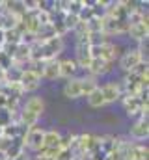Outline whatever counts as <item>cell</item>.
<instances>
[{
    "mask_svg": "<svg viewBox=\"0 0 149 160\" xmlns=\"http://www.w3.org/2000/svg\"><path fill=\"white\" fill-rule=\"evenodd\" d=\"M24 140L23 138H15V140H11V143L8 145V149L2 153L4 155V158H17V157H21V155H24Z\"/></svg>",
    "mask_w": 149,
    "mask_h": 160,
    "instance_id": "30bf717a",
    "label": "cell"
},
{
    "mask_svg": "<svg viewBox=\"0 0 149 160\" xmlns=\"http://www.w3.org/2000/svg\"><path fill=\"white\" fill-rule=\"evenodd\" d=\"M0 93L4 95V97H8L9 101H17L19 102V99H21V95H23V89H21V86L19 84H0Z\"/></svg>",
    "mask_w": 149,
    "mask_h": 160,
    "instance_id": "4fadbf2b",
    "label": "cell"
},
{
    "mask_svg": "<svg viewBox=\"0 0 149 160\" xmlns=\"http://www.w3.org/2000/svg\"><path fill=\"white\" fill-rule=\"evenodd\" d=\"M24 110H28V112H32V114H36V116L41 118V114H43V110H45V102H43L39 97H32V99L26 101Z\"/></svg>",
    "mask_w": 149,
    "mask_h": 160,
    "instance_id": "d6986e66",
    "label": "cell"
},
{
    "mask_svg": "<svg viewBox=\"0 0 149 160\" xmlns=\"http://www.w3.org/2000/svg\"><path fill=\"white\" fill-rule=\"evenodd\" d=\"M73 160H86V157H82V155H74Z\"/></svg>",
    "mask_w": 149,
    "mask_h": 160,
    "instance_id": "4dcf8cb0",
    "label": "cell"
},
{
    "mask_svg": "<svg viewBox=\"0 0 149 160\" xmlns=\"http://www.w3.org/2000/svg\"><path fill=\"white\" fill-rule=\"evenodd\" d=\"M86 28H88V34L103 32V21H99V19H90V21L86 22Z\"/></svg>",
    "mask_w": 149,
    "mask_h": 160,
    "instance_id": "cb8c5ba5",
    "label": "cell"
},
{
    "mask_svg": "<svg viewBox=\"0 0 149 160\" xmlns=\"http://www.w3.org/2000/svg\"><path fill=\"white\" fill-rule=\"evenodd\" d=\"M82 8H84V2H82V0H67V9H65V13H71V15H76V17H78V13L82 11Z\"/></svg>",
    "mask_w": 149,
    "mask_h": 160,
    "instance_id": "603a6c76",
    "label": "cell"
},
{
    "mask_svg": "<svg viewBox=\"0 0 149 160\" xmlns=\"http://www.w3.org/2000/svg\"><path fill=\"white\" fill-rule=\"evenodd\" d=\"M4 160H28L26 155H21V157H17V158H4Z\"/></svg>",
    "mask_w": 149,
    "mask_h": 160,
    "instance_id": "f1b7e54d",
    "label": "cell"
},
{
    "mask_svg": "<svg viewBox=\"0 0 149 160\" xmlns=\"http://www.w3.org/2000/svg\"><path fill=\"white\" fill-rule=\"evenodd\" d=\"M41 78H47V80L60 78V62H58V60L45 62V63H43V73H41Z\"/></svg>",
    "mask_w": 149,
    "mask_h": 160,
    "instance_id": "7c38bea8",
    "label": "cell"
},
{
    "mask_svg": "<svg viewBox=\"0 0 149 160\" xmlns=\"http://www.w3.org/2000/svg\"><path fill=\"white\" fill-rule=\"evenodd\" d=\"M52 38H56V32L52 30L50 24H43V26H39V30L36 32V39L37 41H49V39H52Z\"/></svg>",
    "mask_w": 149,
    "mask_h": 160,
    "instance_id": "44dd1931",
    "label": "cell"
},
{
    "mask_svg": "<svg viewBox=\"0 0 149 160\" xmlns=\"http://www.w3.org/2000/svg\"><path fill=\"white\" fill-rule=\"evenodd\" d=\"M39 84H41V77H39V75H36L34 71H23L21 80H19V86H21L23 93L37 89V88H39Z\"/></svg>",
    "mask_w": 149,
    "mask_h": 160,
    "instance_id": "8992f818",
    "label": "cell"
},
{
    "mask_svg": "<svg viewBox=\"0 0 149 160\" xmlns=\"http://www.w3.org/2000/svg\"><path fill=\"white\" fill-rule=\"evenodd\" d=\"M0 160H4V158H0Z\"/></svg>",
    "mask_w": 149,
    "mask_h": 160,
    "instance_id": "836d02e7",
    "label": "cell"
},
{
    "mask_svg": "<svg viewBox=\"0 0 149 160\" xmlns=\"http://www.w3.org/2000/svg\"><path fill=\"white\" fill-rule=\"evenodd\" d=\"M97 136L93 134H82V136H76V155H82L88 158V155L91 153V149L95 147L97 143Z\"/></svg>",
    "mask_w": 149,
    "mask_h": 160,
    "instance_id": "277c9868",
    "label": "cell"
},
{
    "mask_svg": "<svg viewBox=\"0 0 149 160\" xmlns=\"http://www.w3.org/2000/svg\"><path fill=\"white\" fill-rule=\"evenodd\" d=\"M76 71H78V65H76L74 60H64V62H60V77L71 80Z\"/></svg>",
    "mask_w": 149,
    "mask_h": 160,
    "instance_id": "ac0fdd59",
    "label": "cell"
},
{
    "mask_svg": "<svg viewBox=\"0 0 149 160\" xmlns=\"http://www.w3.org/2000/svg\"><path fill=\"white\" fill-rule=\"evenodd\" d=\"M99 89H101V95L105 99V104L106 102H116L117 99H121V86L116 84V82H108V84L101 86Z\"/></svg>",
    "mask_w": 149,
    "mask_h": 160,
    "instance_id": "9c48e42d",
    "label": "cell"
},
{
    "mask_svg": "<svg viewBox=\"0 0 149 160\" xmlns=\"http://www.w3.org/2000/svg\"><path fill=\"white\" fill-rule=\"evenodd\" d=\"M86 4L90 6L93 19L103 21V19L108 15V2H101V0H97V2H86Z\"/></svg>",
    "mask_w": 149,
    "mask_h": 160,
    "instance_id": "e0dca14e",
    "label": "cell"
},
{
    "mask_svg": "<svg viewBox=\"0 0 149 160\" xmlns=\"http://www.w3.org/2000/svg\"><path fill=\"white\" fill-rule=\"evenodd\" d=\"M88 102H90V106H93V108H101V106H105V99H103V95H101L99 86L88 95Z\"/></svg>",
    "mask_w": 149,
    "mask_h": 160,
    "instance_id": "7402d4cb",
    "label": "cell"
},
{
    "mask_svg": "<svg viewBox=\"0 0 149 160\" xmlns=\"http://www.w3.org/2000/svg\"><path fill=\"white\" fill-rule=\"evenodd\" d=\"M127 30H129V26H127L125 22H119V21L112 19V17H108V15L103 19V34H105V36L123 34V32H127Z\"/></svg>",
    "mask_w": 149,
    "mask_h": 160,
    "instance_id": "ba28073f",
    "label": "cell"
},
{
    "mask_svg": "<svg viewBox=\"0 0 149 160\" xmlns=\"http://www.w3.org/2000/svg\"><path fill=\"white\" fill-rule=\"evenodd\" d=\"M13 65H15L13 58H11V56H8L6 52H2V50H0V69L8 71V69H11Z\"/></svg>",
    "mask_w": 149,
    "mask_h": 160,
    "instance_id": "484cf974",
    "label": "cell"
},
{
    "mask_svg": "<svg viewBox=\"0 0 149 160\" xmlns=\"http://www.w3.org/2000/svg\"><path fill=\"white\" fill-rule=\"evenodd\" d=\"M64 50V39L62 38H52L49 41H36L30 47V60L32 62H52L56 60Z\"/></svg>",
    "mask_w": 149,
    "mask_h": 160,
    "instance_id": "6da1fadb",
    "label": "cell"
},
{
    "mask_svg": "<svg viewBox=\"0 0 149 160\" xmlns=\"http://www.w3.org/2000/svg\"><path fill=\"white\" fill-rule=\"evenodd\" d=\"M60 143H62L60 132H56V130H45L43 145L41 147H45V149H60Z\"/></svg>",
    "mask_w": 149,
    "mask_h": 160,
    "instance_id": "5bb4252c",
    "label": "cell"
},
{
    "mask_svg": "<svg viewBox=\"0 0 149 160\" xmlns=\"http://www.w3.org/2000/svg\"><path fill=\"white\" fill-rule=\"evenodd\" d=\"M11 143V140H8V138H4L2 134H0V153H4L6 149H8V145Z\"/></svg>",
    "mask_w": 149,
    "mask_h": 160,
    "instance_id": "83f0119b",
    "label": "cell"
},
{
    "mask_svg": "<svg viewBox=\"0 0 149 160\" xmlns=\"http://www.w3.org/2000/svg\"><path fill=\"white\" fill-rule=\"evenodd\" d=\"M144 60H142V56H140V52L136 50V48H132V50H129V52H125L123 56H121V60H119V67L123 69V71H127V73H131L138 63H142Z\"/></svg>",
    "mask_w": 149,
    "mask_h": 160,
    "instance_id": "5b68a950",
    "label": "cell"
},
{
    "mask_svg": "<svg viewBox=\"0 0 149 160\" xmlns=\"http://www.w3.org/2000/svg\"><path fill=\"white\" fill-rule=\"evenodd\" d=\"M36 160H52V158H41V157H36Z\"/></svg>",
    "mask_w": 149,
    "mask_h": 160,
    "instance_id": "d6a6232c",
    "label": "cell"
},
{
    "mask_svg": "<svg viewBox=\"0 0 149 160\" xmlns=\"http://www.w3.org/2000/svg\"><path fill=\"white\" fill-rule=\"evenodd\" d=\"M131 136L134 140H146L149 136V123H147V118H142L138 119L132 127H131Z\"/></svg>",
    "mask_w": 149,
    "mask_h": 160,
    "instance_id": "8fae6325",
    "label": "cell"
},
{
    "mask_svg": "<svg viewBox=\"0 0 149 160\" xmlns=\"http://www.w3.org/2000/svg\"><path fill=\"white\" fill-rule=\"evenodd\" d=\"M21 75H23V69H21L19 65H13L11 69L6 71V75H4V82H6V84H19Z\"/></svg>",
    "mask_w": 149,
    "mask_h": 160,
    "instance_id": "ffe728a7",
    "label": "cell"
},
{
    "mask_svg": "<svg viewBox=\"0 0 149 160\" xmlns=\"http://www.w3.org/2000/svg\"><path fill=\"white\" fill-rule=\"evenodd\" d=\"M43 136H45L43 128H37V127L30 128L28 134H26V138H24V147H30L34 151H39L41 145H43Z\"/></svg>",
    "mask_w": 149,
    "mask_h": 160,
    "instance_id": "52a82bcc",
    "label": "cell"
},
{
    "mask_svg": "<svg viewBox=\"0 0 149 160\" xmlns=\"http://www.w3.org/2000/svg\"><path fill=\"white\" fill-rule=\"evenodd\" d=\"M4 43V30H0V45Z\"/></svg>",
    "mask_w": 149,
    "mask_h": 160,
    "instance_id": "1f68e13d",
    "label": "cell"
},
{
    "mask_svg": "<svg viewBox=\"0 0 149 160\" xmlns=\"http://www.w3.org/2000/svg\"><path fill=\"white\" fill-rule=\"evenodd\" d=\"M11 121H13V112H9L8 108H0V130L8 127Z\"/></svg>",
    "mask_w": 149,
    "mask_h": 160,
    "instance_id": "d4e9b609",
    "label": "cell"
},
{
    "mask_svg": "<svg viewBox=\"0 0 149 160\" xmlns=\"http://www.w3.org/2000/svg\"><path fill=\"white\" fill-rule=\"evenodd\" d=\"M129 36L132 38V39L136 41H142V39H147L149 36V26H147V21H144V22H138V24H134V26H129Z\"/></svg>",
    "mask_w": 149,
    "mask_h": 160,
    "instance_id": "2e32d148",
    "label": "cell"
},
{
    "mask_svg": "<svg viewBox=\"0 0 149 160\" xmlns=\"http://www.w3.org/2000/svg\"><path fill=\"white\" fill-rule=\"evenodd\" d=\"M97 88L93 78H71L64 86V95L69 99H78V97H88L93 89Z\"/></svg>",
    "mask_w": 149,
    "mask_h": 160,
    "instance_id": "7a4b0ae2",
    "label": "cell"
},
{
    "mask_svg": "<svg viewBox=\"0 0 149 160\" xmlns=\"http://www.w3.org/2000/svg\"><path fill=\"white\" fill-rule=\"evenodd\" d=\"M64 22H65V30H67V32H69V30H74L76 24H78V17H76V15H71V13H65Z\"/></svg>",
    "mask_w": 149,
    "mask_h": 160,
    "instance_id": "4316f807",
    "label": "cell"
},
{
    "mask_svg": "<svg viewBox=\"0 0 149 160\" xmlns=\"http://www.w3.org/2000/svg\"><path fill=\"white\" fill-rule=\"evenodd\" d=\"M4 75H6V71L0 69V84H4Z\"/></svg>",
    "mask_w": 149,
    "mask_h": 160,
    "instance_id": "f546056e",
    "label": "cell"
},
{
    "mask_svg": "<svg viewBox=\"0 0 149 160\" xmlns=\"http://www.w3.org/2000/svg\"><path fill=\"white\" fill-rule=\"evenodd\" d=\"M0 47H2V45H0Z\"/></svg>",
    "mask_w": 149,
    "mask_h": 160,
    "instance_id": "e575fe53",
    "label": "cell"
},
{
    "mask_svg": "<svg viewBox=\"0 0 149 160\" xmlns=\"http://www.w3.org/2000/svg\"><path fill=\"white\" fill-rule=\"evenodd\" d=\"M112 62H106V60H101V58H91L90 65H88V71L93 73V75H105L110 71Z\"/></svg>",
    "mask_w": 149,
    "mask_h": 160,
    "instance_id": "9a60e30c",
    "label": "cell"
},
{
    "mask_svg": "<svg viewBox=\"0 0 149 160\" xmlns=\"http://www.w3.org/2000/svg\"><path fill=\"white\" fill-rule=\"evenodd\" d=\"M90 56L91 58H101V60H106V62H112L116 56H117V48L116 45L112 43H103V45H95V47H90Z\"/></svg>",
    "mask_w": 149,
    "mask_h": 160,
    "instance_id": "3957f363",
    "label": "cell"
}]
</instances>
